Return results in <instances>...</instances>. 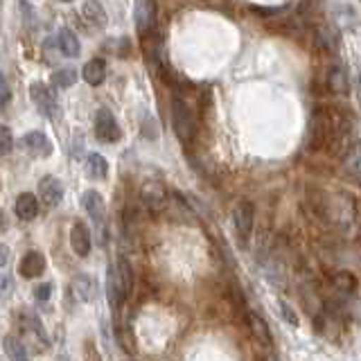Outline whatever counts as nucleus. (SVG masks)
<instances>
[{
    "label": "nucleus",
    "mask_w": 361,
    "mask_h": 361,
    "mask_svg": "<svg viewBox=\"0 0 361 361\" xmlns=\"http://www.w3.org/2000/svg\"><path fill=\"white\" fill-rule=\"evenodd\" d=\"M133 289V271L127 257H118L111 264L109 276H106V296L111 302V310L118 312L122 307V302L129 298V293Z\"/></svg>",
    "instance_id": "obj_1"
},
{
    "label": "nucleus",
    "mask_w": 361,
    "mask_h": 361,
    "mask_svg": "<svg viewBox=\"0 0 361 361\" xmlns=\"http://www.w3.org/2000/svg\"><path fill=\"white\" fill-rule=\"evenodd\" d=\"M172 127H174L176 138L185 145H190L192 140H195L197 127H199L195 111H192L188 102L178 95L172 97Z\"/></svg>",
    "instance_id": "obj_2"
},
{
    "label": "nucleus",
    "mask_w": 361,
    "mask_h": 361,
    "mask_svg": "<svg viewBox=\"0 0 361 361\" xmlns=\"http://www.w3.org/2000/svg\"><path fill=\"white\" fill-rule=\"evenodd\" d=\"M323 214L327 217V221L338 224V226H348L355 219L357 214V203L350 195H332L325 197L323 201Z\"/></svg>",
    "instance_id": "obj_3"
},
{
    "label": "nucleus",
    "mask_w": 361,
    "mask_h": 361,
    "mask_svg": "<svg viewBox=\"0 0 361 361\" xmlns=\"http://www.w3.org/2000/svg\"><path fill=\"white\" fill-rule=\"evenodd\" d=\"M82 208L93 224L97 226V231L102 235V246H106V203L102 199L97 190H86L82 195Z\"/></svg>",
    "instance_id": "obj_4"
},
{
    "label": "nucleus",
    "mask_w": 361,
    "mask_h": 361,
    "mask_svg": "<svg viewBox=\"0 0 361 361\" xmlns=\"http://www.w3.org/2000/svg\"><path fill=\"white\" fill-rule=\"evenodd\" d=\"M133 20H135V32L145 41L156 34V3L152 0H140L133 7Z\"/></svg>",
    "instance_id": "obj_5"
},
{
    "label": "nucleus",
    "mask_w": 361,
    "mask_h": 361,
    "mask_svg": "<svg viewBox=\"0 0 361 361\" xmlns=\"http://www.w3.org/2000/svg\"><path fill=\"white\" fill-rule=\"evenodd\" d=\"M93 129H95L97 140H102V142H118V140L122 138L120 124H118L116 116H113V113H111L106 106L97 109V113H95V122H93Z\"/></svg>",
    "instance_id": "obj_6"
},
{
    "label": "nucleus",
    "mask_w": 361,
    "mask_h": 361,
    "mask_svg": "<svg viewBox=\"0 0 361 361\" xmlns=\"http://www.w3.org/2000/svg\"><path fill=\"white\" fill-rule=\"evenodd\" d=\"M30 97L34 102V106H37V111L41 113L43 118H48V120H54L56 118V113H59V104H56V97L52 90L37 82V84H32L30 86Z\"/></svg>",
    "instance_id": "obj_7"
},
{
    "label": "nucleus",
    "mask_w": 361,
    "mask_h": 361,
    "mask_svg": "<svg viewBox=\"0 0 361 361\" xmlns=\"http://www.w3.org/2000/svg\"><path fill=\"white\" fill-rule=\"evenodd\" d=\"M140 197H142L145 208L152 214H158L165 208V201H167V190L163 185V180H158V178L145 180V185L140 190Z\"/></svg>",
    "instance_id": "obj_8"
},
{
    "label": "nucleus",
    "mask_w": 361,
    "mask_h": 361,
    "mask_svg": "<svg viewBox=\"0 0 361 361\" xmlns=\"http://www.w3.org/2000/svg\"><path fill=\"white\" fill-rule=\"evenodd\" d=\"M18 147L25 154L34 156V158H48V156H52V149H54L50 138L43 131H30V133H25L23 138H18Z\"/></svg>",
    "instance_id": "obj_9"
},
{
    "label": "nucleus",
    "mask_w": 361,
    "mask_h": 361,
    "mask_svg": "<svg viewBox=\"0 0 361 361\" xmlns=\"http://www.w3.org/2000/svg\"><path fill=\"white\" fill-rule=\"evenodd\" d=\"M253 219H255V206L251 201L242 199L233 210V224H235V231H237V235H240L242 242H246L248 235H251Z\"/></svg>",
    "instance_id": "obj_10"
},
{
    "label": "nucleus",
    "mask_w": 361,
    "mask_h": 361,
    "mask_svg": "<svg viewBox=\"0 0 361 361\" xmlns=\"http://www.w3.org/2000/svg\"><path fill=\"white\" fill-rule=\"evenodd\" d=\"M39 199L48 208L59 206L63 199V183L56 176H43L39 183Z\"/></svg>",
    "instance_id": "obj_11"
},
{
    "label": "nucleus",
    "mask_w": 361,
    "mask_h": 361,
    "mask_svg": "<svg viewBox=\"0 0 361 361\" xmlns=\"http://www.w3.org/2000/svg\"><path fill=\"white\" fill-rule=\"evenodd\" d=\"M330 14L334 18V23L338 27H341L343 32L345 30H355L359 25V11L350 5V3H334L330 5Z\"/></svg>",
    "instance_id": "obj_12"
},
{
    "label": "nucleus",
    "mask_w": 361,
    "mask_h": 361,
    "mask_svg": "<svg viewBox=\"0 0 361 361\" xmlns=\"http://www.w3.org/2000/svg\"><path fill=\"white\" fill-rule=\"evenodd\" d=\"M71 246H73V251L79 257H86L90 253V248H93V237H90V231H88V226L84 221H75L73 224Z\"/></svg>",
    "instance_id": "obj_13"
},
{
    "label": "nucleus",
    "mask_w": 361,
    "mask_h": 361,
    "mask_svg": "<svg viewBox=\"0 0 361 361\" xmlns=\"http://www.w3.org/2000/svg\"><path fill=\"white\" fill-rule=\"evenodd\" d=\"M18 271H20V276L27 278V280L43 276V271H45V257H43V253L27 251L25 255H23V259H20Z\"/></svg>",
    "instance_id": "obj_14"
},
{
    "label": "nucleus",
    "mask_w": 361,
    "mask_h": 361,
    "mask_svg": "<svg viewBox=\"0 0 361 361\" xmlns=\"http://www.w3.org/2000/svg\"><path fill=\"white\" fill-rule=\"evenodd\" d=\"M14 210H16V217L23 219V221H32L39 217V199L37 195H32V192H23V195L16 197V203H14Z\"/></svg>",
    "instance_id": "obj_15"
},
{
    "label": "nucleus",
    "mask_w": 361,
    "mask_h": 361,
    "mask_svg": "<svg viewBox=\"0 0 361 361\" xmlns=\"http://www.w3.org/2000/svg\"><path fill=\"white\" fill-rule=\"evenodd\" d=\"M325 84H327V88H330V93H336V95H345L348 90H350L345 66H341V63H334V66L327 68Z\"/></svg>",
    "instance_id": "obj_16"
},
{
    "label": "nucleus",
    "mask_w": 361,
    "mask_h": 361,
    "mask_svg": "<svg viewBox=\"0 0 361 361\" xmlns=\"http://www.w3.org/2000/svg\"><path fill=\"white\" fill-rule=\"evenodd\" d=\"M71 291L77 300L82 302H90L97 298V280L90 276H77L71 285Z\"/></svg>",
    "instance_id": "obj_17"
},
{
    "label": "nucleus",
    "mask_w": 361,
    "mask_h": 361,
    "mask_svg": "<svg viewBox=\"0 0 361 361\" xmlns=\"http://www.w3.org/2000/svg\"><path fill=\"white\" fill-rule=\"evenodd\" d=\"M246 321H248V330H251L253 338L259 345L269 348L271 343H274V336H271V330H269V325H267V321L262 319V316L255 314V312H248Z\"/></svg>",
    "instance_id": "obj_18"
},
{
    "label": "nucleus",
    "mask_w": 361,
    "mask_h": 361,
    "mask_svg": "<svg viewBox=\"0 0 361 361\" xmlns=\"http://www.w3.org/2000/svg\"><path fill=\"white\" fill-rule=\"evenodd\" d=\"M82 77H84V82H86L88 86H99V84H104V79H106V61H104V59H90V61L84 66Z\"/></svg>",
    "instance_id": "obj_19"
},
{
    "label": "nucleus",
    "mask_w": 361,
    "mask_h": 361,
    "mask_svg": "<svg viewBox=\"0 0 361 361\" xmlns=\"http://www.w3.org/2000/svg\"><path fill=\"white\" fill-rule=\"evenodd\" d=\"M56 45H59L63 56H79V52H82V45H79L77 34L71 27L59 30V34H56Z\"/></svg>",
    "instance_id": "obj_20"
},
{
    "label": "nucleus",
    "mask_w": 361,
    "mask_h": 361,
    "mask_svg": "<svg viewBox=\"0 0 361 361\" xmlns=\"http://www.w3.org/2000/svg\"><path fill=\"white\" fill-rule=\"evenodd\" d=\"M3 348H5V355H7L9 361H30L27 348H25V343H23L18 336H14V334H5V338H3Z\"/></svg>",
    "instance_id": "obj_21"
},
{
    "label": "nucleus",
    "mask_w": 361,
    "mask_h": 361,
    "mask_svg": "<svg viewBox=\"0 0 361 361\" xmlns=\"http://www.w3.org/2000/svg\"><path fill=\"white\" fill-rule=\"evenodd\" d=\"M82 14L93 27H104L106 25V11L97 3V0H88V3H84L82 5Z\"/></svg>",
    "instance_id": "obj_22"
},
{
    "label": "nucleus",
    "mask_w": 361,
    "mask_h": 361,
    "mask_svg": "<svg viewBox=\"0 0 361 361\" xmlns=\"http://www.w3.org/2000/svg\"><path fill=\"white\" fill-rule=\"evenodd\" d=\"M86 174L95 180H104L109 176V163L102 154H88L86 161Z\"/></svg>",
    "instance_id": "obj_23"
},
{
    "label": "nucleus",
    "mask_w": 361,
    "mask_h": 361,
    "mask_svg": "<svg viewBox=\"0 0 361 361\" xmlns=\"http://www.w3.org/2000/svg\"><path fill=\"white\" fill-rule=\"evenodd\" d=\"M316 45H319L321 50L325 52H334L338 48V37H336V32L332 27H327V25H321V27H316Z\"/></svg>",
    "instance_id": "obj_24"
},
{
    "label": "nucleus",
    "mask_w": 361,
    "mask_h": 361,
    "mask_svg": "<svg viewBox=\"0 0 361 361\" xmlns=\"http://www.w3.org/2000/svg\"><path fill=\"white\" fill-rule=\"evenodd\" d=\"M23 325H25V330L37 338L39 343H45L48 338H45V330H43V325H41V319L37 314H32V312H25L23 314Z\"/></svg>",
    "instance_id": "obj_25"
},
{
    "label": "nucleus",
    "mask_w": 361,
    "mask_h": 361,
    "mask_svg": "<svg viewBox=\"0 0 361 361\" xmlns=\"http://www.w3.org/2000/svg\"><path fill=\"white\" fill-rule=\"evenodd\" d=\"M332 285L336 291L350 296V293H355V289H357V278L353 274H348V271H338L336 276H332Z\"/></svg>",
    "instance_id": "obj_26"
},
{
    "label": "nucleus",
    "mask_w": 361,
    "mask_h": 361,
    "mask_svg": "<svg viewBox=\"0 0 361 361\" xmlns=\"http://www.w3.org/2000/svg\"><path fill=\"white\" fill-rule=\"evenodd\" d=\"M77 71L75 68H59L56 73H52V84L56 88H71L77 82Z\"/></svg>",
    "instance_id": "obj_27"
},
{
    "label": "nucleus",
    "mask_w": 361,
    "mask_h": 361,
    "mask_svg": "<svg viewBox=\"0 0 361 361\" xmlns=\"http://www.w3.org/2000/svg\"><path fill=\"white\" fill-rule=\"evenodd\" d=\"M345 167L353 178H357L361 183V145H355L353 152L345 156Z\"/></svg>",
    "instance_id": "obj_28"
},
{
    "label": "nucleus",
    "mask_w": 361,
    "mask_h": 361,
    "mask_svg": "<svg viewBox=\"0 0 361 361\" xmlns=\"http://www.w3.org/2000/svg\"><path fill=\"white\" fill-rule=\"evenodd\" d=\"M14 147V138H11V129L7 124H0V154L7 156Z\"/></svg>",
    "instance_id": "obj_29"
},
{
    "label": "nucleus",
    "mask_w": 361,
    "mask_h": 361,
    "mask_svg": "<svg viewBox=\"0 0 361 361\" xmlns=\"http://www.w3.org/2000/svg\"><path fill=\"white\" fill-rule=\"evenodd\" d=\"M291 5H271V7H262V5H251L253 11L257 14H264V16H276V14H282V11H289Z\"/></svg>",
    "instance_id": "obj_30"
},
{
    "label": "nucleus",
    "mask_w": 361,
    "mask_h": 361,
    "mask_svg": "<svg viewBox=\"0 0 361 361\" xmlns=\"http://www.w3.org/2000/svg\"><path fill=\"white\" fill-rule=\"evenodd\" d=\"M280 312H282V319H285L287 323H291L293 327L298 325V316H296V312L291 310V305H287L285 300H280Z\"/></svg>",
    "instance_id": "obj_31"
},
{
    "label": "nucleus",
    "mask_w": 361,
    "mask_h": 361,
    "mask_svg": "<svg viewBox=\"0 0 361 361\" xmlns=\"http://www.w3.org/2000/svg\"><path fill=\"white\" fill-rule=\"evenodd\" d=\"M50 296H52V282H43V285H39L37 289H34V298L41 300V302H45Z\"/></svg>",
    "instance_id": "obj_32"
},
{
    "label": "nucleus",
    "mask_w": 361,
    "mask_h": 361,
    "mask_svg": "<svg viewBox=\"0 0 361 361\" xmlns=\"http://www.w3.org/2000/svg\"><path fill=\"white\" fill-rule=\"evenodd\" d=\"M0 93H3V97H0V104L7 106V104H9V97H11V90H9L7 77H3V82H0Z\"/></svg>",
    "instance_id": "obj_33"
},
{
    "label": "nucleus",
    "mask_w": 361,
    "mask_h": 361,
    "mask_svg": "<svg viewBox=\"0 0 361 361\" xmlns=\"http://www.w3.org/2000/svg\"><path fill=\"white\" fill-rule=\"evenodd\" d=\"M0 253H3V267H7V259H9V248L3 244V246H0Z\"/></svg>",
    "instance_id": "obj_34"
},
{
    "label": "nucleus",
    "mask_w": 361,
    "mask_h": 361,
    "mask_svg": "<svg viewBox=\"0 0 361 361\" xmlns=\"http://www.w3.org/2000/svg\"><path fill=\"white\" fill-rule=\"evenodd\" d=\"M359 84H361V66H359Z\"/></svg>",
    "instance_id": "obj_35"
}]
</instances>
